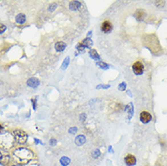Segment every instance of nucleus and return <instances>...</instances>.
<instances>
[{
    "instance_id": "obj_1",
    "label": "nucleus",
    "mask_w": 167,
    "mask_h": 166,
    "mask_svg": "<svg viewBox=\"0 0 167 166\" xmlns=\"http://www.w3.org/2000/svg\"><path fill=\"white\" fill-rule=\"evenodd\" d=\"M14 155L22 162H25V161L27 162L33 157V153L27 148H19L15 151Z\"/></svg>"
},
{
    "instance_id": "obj_2",
    "label": "nucleus",
    "mask_w": 167,
    "mask_h": 166,
    "mask_svg": "<svg viewBox=\"0 0 167 166\" xmlns=\"http://www.w3.org/2000/svg\"><path fill=\"white\" fill-rule=\"evenodd\" d=\"M14 133V137L16 139V141L18 142L19 143H24L27 142V133H25L24 131L21 130H15L13 132Z\"/></svg>"
},
{
    "instance_id": "obj_3",
    "label": "nucleus",
    "mask_w": 167,
    "mask_h": 166,
    "mask_svg": "<svg viewBox=\"0 0 167 166\" xmlns=\"http://www.w3.org/2000/svg\"><path fill=\"white\" fill-rule=\"evenodd\" d=\"M144 65L141 62H135L133 65V71L135 75H142L144 73Z\"/></svg>"
},
{
    "instance_id": "obj_4",
    "label": "nucleus",
    "mask_w": 167,
    "mask_h": 166,
    "mask_svg": "<svg viewBox=\"0 0 167 166\" xmlns=\"http://www.w3.org/2000/svg\"><path fill=\"white\" fill-rule=\"evenodd\" d=\"M9 153L6 151H3V150H0V163L6 164L9 162Z\"/></svg>"
},
{
    "instance_id": "obj_5",
    "label": "nucleus",
    "mask_w": 167,
    "mask_h": 166,
    "mask_svg": "<svg viewBox=\"0 0 167 166\" xmlns=\"http://www.w3.org/2000/svg\"><path fill=\"white\" fill-rule=\"evenodd\" d=\"M140 119H141V121L144 123H147L151 121V119H152V115H150L149 113L147 112H142L141 113V115H140Z\"/></svg>"
},
{
    "instance_id": "obj_6",
    "label": "nucleus",
    "mask_w": 167,
    "mask_h": 166,
    "mask_svg": "<svg viewBox=\"0 0 167 166\" xmlns=\"http://www.w3.org/2000/svg\"><path fill=\"white\" fill-rule=\"evenodd\" d=\"M124 162L128 166H133L136 163V159L134 155L132 154H128L127 156H125L124 158Z\"/></svg>"
},
{
    "instance_id": "obj_7",
    "label": "nucleus",
    "mask_w": 167,
    "mask_h": 166,
    "mask_svg": "<svg viewBox=\"0 0 167 166\" xmlns=\"http://www.w3.org/2000/svg\"><path fill=\"white\" fill-rule=\"evenodd\" d=\"M101 29H102V31L104 33H109L110 31L113 29L112 24H111L109 21H104L102 24V25H101Z\"/></svg>"
},
{
    "instance_id": "obj_8",
    "label": "nucleus",
    "mask_w": 167,
    "mask_h": 166,
    "mask_svg": "<svg viewBox=\"0 0 167 166\" xmlns=\"http://www.w3.org/2000/svg\"><path fill=\"white\" fill-rule=\"evenodd\" d=\"M27 85L30 86V87H37V86H38V85H39V81L37 79V78H30V79H28V81H27Z\"/></svg>"
},
{
    "instance_id": "obj_9",
    "label": "nucleus",
    "mask_w": 167,
    "mask_h": 166,
    "mask_svg": "<svg viewBox=\"0 0 167 166\" xmlns=\"http://www.w3.org/2000/svg\"><path fill=\"white\" fill-rule=\"evenodd\" d=\"M65 46H67V45H65L64 42H57V44H55V50L58 51V52H61V51H64Z\"/></svg>"
},
{
    "instance_id": "obj_10",
    "label": "nucleus",
    "mask_w": 167,
    "mask_h": 166,
    "mask_svg": "<svg viewBox=\"0 0 167 166\" xmlns=\"http://www.w3.org/2000/svg\"><path fill=\"white\" fill-rule=\"evenodd\" d=\"M16 20L18 24H24L25 22H26V15H25L24 14H19L17 15Z\"/></svg>"
},
{
    "instance_id": "obj_11",
    "label": "nucleus",
    "mask_w": 167,
    "mask_h": 166,
    "mask_svg": "<svg viewBox=\"0 0 167 166\" xmlns=\"http://www.w3.org/2000/svg\"><path fill=\"white\" fill-rule=\"evenodd\" d=\"M80 44L85 48V47H89V46L92 45H93V41H92V39H90V38H86V39H84L83 42H81Z\"/></svg>"
},
{
    "instance_id": "obj_12",
    "label": "nucleus",
    "mask_w": 167,
    "mask_h": 166,
    "mask_svg": "<svg viewBox=\"0 0 167 166\" xmlns=\"http://www.w3.org/2000/svg\"><path fill=\"white\" fill-rule=\"evenodd\" d=\"M89 55H90V56H91V57H92L93 59H94V60H99V59H100V56H99V55L97 54L96 50H94V49L90 50V52H89Z\"/></svg>"
},
{
    "instance_id": "obj_13",
    "label": "nucleus",
    "mask_w": 167,
    "mask_h": 166,
    "mask_svg": "<svg viewBox=\"0 0 167 166\" xmlns=\"http://www.w3.org/2000/svg\"><path fill=\"white\" fill-rule=\"evenodd\" d=\"M80 6H81L80 2H78V1H74V2H71L69 4V8L71 10H77Z\"/></svg>"
},
{
    "instance_id": "obj_14",
    "label": "nucleus",
    "mask_w": 167,
    "mask_h": 166,
    "mask_svg": "<svg viewBox=\"0 0 167 166\" xmlns=\"http://www.w3.org/2000/svg\"><path fill=\"white\" fill-rule=\"evenodd\" d=\"M85 143V137L83 135H79L75 138V143L77 145H82Z\"/></svg>"
},
{
    "instance_id": "obj_15",
    "label": "nucleus",
    "mask_w": 167,
    "mask_h": 166,
    "mask_svg": "<svg viewBox=\"0 0 167 166\" xmlns=\"http://www.w3.org/2000/svg\"><path fill=\"white\" fill-rule=\"evenodd\" d=\"M60 163L63 166H67L70 163V159L67 158V156H63L61 159H60Z\"/></svg>"
},
{
    "instance_id": "obj_16",
    "label": "nucleus",
    "mask_w": 167,
    "mask_h": 166,
    "mask_svg": "<svg viewBox=\"0 0 167 166\" xmlns=\"http://www.w3.org/2000/svg\"><path fill=\"white\" fill-rule=\"evenodd\" d=\"M97 65L103 69H108V67H109V65L107 64L104 63V62H97Z\"/></svg>"
},
{
    "instance_id": "obj_17",
    "label": "nucleus",
    "mask_w": 167,
    "mask_h": 166,
    "mask_svg": "<svg viewBox=\"0 0 167 166\" xmlns=\"http://www.w3.org/2000/svg\"><path fill=\"white\" fill-rule=\"evenodd\" d=\"M68 64H69V57H67V58L65 59L64 63H63V65H62V68H63V69H65V68L67 67Z\"/></svg>"
},
{
    "instance_id": "obj_18",
    "label": "nucleus",
    "mask_w": 167,
    "mask_h": 166,
    "mask_svg": "<svg viewBox=\"0 0 167 166\" xmlns=\"http://www.w3.org/2000/svg\"><path fill=\"white\" fill-rule=\"evenodd\" d=\"M100 154H101V153H100L99 150H95V151L93 153V157L94 158H97V157L100 156Z\"/></svg>"
},
{
    "instance_id": "obj_19",
    "label": "nucleus",
    "mask_w": 167,
    "mask_h": 166,
    "mask_svg": "<svg viewBox=\"0 0 167 166\" xmlns=\"http://www.w3.org/2000/svg\"><path fill=\"white\" fill-rule=\"evenodd\" d=\"M7 27H6V25H3V24H0V34H2L4 33L5 31H6Z\"/></svg>"
},
{
    "instance_id": "obj_20",
    "label": "nucleus",
    "mask_w": 167,
    "mask_h": 166,
    "mask_svg": "<svg viewBox=\"0 0 167 166\" xmlns=\"http://www.w3.org/2000/svg\"><path fill=\"white\" fill-rule=\"evenodd\" d=\"M110 87V85H97L96 86V89H100V88H109Z\"/></svg>"
},
{
    "instance_id": "obj_21",
    "label": "nucleus",
    "mask_w": 167,
    "mask_h": 166,
    "mask_svg": "<svg viewBox=\"0 0 167 166\" xmlns=\"http://www.w3.org/2000/svg\"><path fill=\"white\" fill-rule=\"evenodd\" d=\"M75 131H77V128H71L70 130H69V133H74Z\"/></svg>"
},
{
    "instance_id": "obj_22",
    "label": "nucleus",
    "mask_w": 167,
    "mask_h": 166,
    "mask_svg": "<svg viewBox=\"0 0 167 166\" xmlns=\"http://www.w3.org/2000/svg\"><path fill=\"white\" fill-rule=\"evenodd\" d=\"M55 143H57V142H55V140L52 139V140H51V142H50V144H51L52 146H54V145H55Z\"/></svg>"
},
{
    "instance_id": "obj_23",
    "label": "nucleus",
    "mask_w": 167,
    "mask_h": 166,
    "mask_svg": "<svg viewBox=\"0 0 167 166\" xmlns=\"http://www.w3.org/2000/svg\"><path fill=\"white\" fill-rule=\"evenodd\" d=\"M124 88H125V85H124V84H122L121 85H119V89H123V90H124Z\"/></svg>"
},
{
    "instance_id": "obj_24",
    "label": "nucleus",
    "mask_w": 167,
    "mask_h": 166,
    "mask_svg": "<svg viewBox=\"0 0 167 166\" xmlns=\"http://www.w3.org/2000/svg\"><path fill=\"white\" fill-rule=\"evenodd\" d=\"M54 7H55V4H53L52 6L50 7V8H49V9H50V11H53V8H54Z\"/></svg>"
},
{
    "instance_id": "obj_25",
    "label": "nucleus",
    "mask_w": 167,
    "mask_h": 166,
    "mask_svg": "<svg viewBox=\"0 0 167 166\" xmlns=\"http://www.w3.org/2000/svg\"><path fill=\"white\" fill-rule=\"evenodd\" d=\"M2 130V126L1 125H0V131H1Z\"/></svg>"
}]
</instances>
